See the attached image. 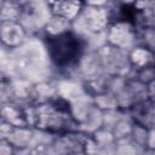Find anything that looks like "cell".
Listing matches in <instances>:
<instances>
[{
    "label": "cell",
    "mask_w": 155,
    "mask_h": 155,
    "mask_svg": "<svg viewBox=\"0 0 155 155\" xmlns=\"http://www.w3.org/2000/svg\"><path fill=\"white\" fill-rule=\"evenodd\" d=\"M44 44L52 64L59 70L75 67L86 47V41L71 30L46 34L44 36Z\"/></svg>",
    "instance_id": "6da1fadb"
},
{
    "label": "cell",
    "mask_w": 155,
    "mask_h": 155,
    "mask_svg": "<svg viewBox=\"0 0 155 155\" xmlns=\"http://www.w3.org/2000/svg\"><path fill=\"white\" fill-rule=\"evenodd\" d=\"M31 115L34 126L50 133L63 134L70 132L76 126L70 104L63 98L51 99L36 105Z\"/></svg>",
    "instance_id": "7a4b0ae2"
},
{
    "label": "cell",
    "mask_w": 155,
    "mask_h": 155,
    "mask_svg": "<svg viewBox=\"0 0 155 155\" xmlns=\"http://www.w3.org/2000/svg\"><path fill=\"white\" fill-rule=\"evenodd\" d=\"M132 115L134 117V120L145 126L151 127L153 126V104L148 103V102H142L137 105H134Z\"/></svg>",
    "instance_id": "3957f363"
}]
</instances>
